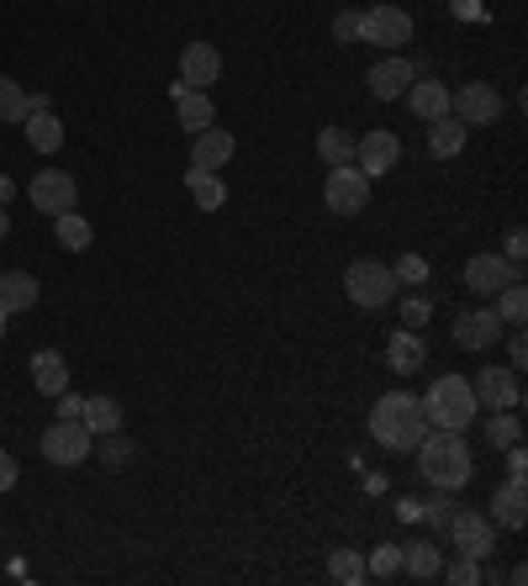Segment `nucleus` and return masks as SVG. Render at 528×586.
I'll return each mask as SVG.
<instances>
[{"label": "nucleus", "mask_w": 528, "mask_h": 586, "mask_svg": "<svg viewBox=\"0 0 528 586\" xmlns=\"http://www.w3.org/2000/svg\"><path fill=\"white\" fill-rule=\"evenodd\" d=\"M6 233H11V217H6V212H0V238H6Z\"/></svg>", "instance_id": "nucleus-50"}, {"label": "nucleus", "mask_w": 528, "mask_h": 586, "mask_svg": "<svg viewBox=\"0 0 528 586\" xmlns=\"http://www.w3.org/2000/svg\"><path fill=\"white\" fill-rule=\"evenodd\" d=\"M508 281H518V264L502 260V254H470L466 264V285L476 296H497Z\"/></svg>", "instance_id": "nucleus-13"}, {"label": "nucleus", "mask_w": 528, "mask_h": 586, "mask_svg": "<svg viewBox=\"0 0 528 586\" xmlns=\"http://www.w3.org/2000/svg\"><path fill=\"white\" fill-rule=\"evenodd\" d=\"M323 202H327V212H339V217L365 212V202H370L365 169H354V164H333V169H327V185H323Z\"/></svg>", "instance_id": "nucleus-7"}, {"label": "nucleus", "mask_w": 528, "mask_h": 586, "mask_svg": "<svg viewBox=\"0 0 528 586\" xmlns=\"http://www.w3.org/2000/svg\"><path fill=\"white\" fill-rule=\"evenodd\" d=\"M508 360H512V370H524V360H528V344H524V333H512V339H508Z\"/></svg>", "instance_id": "nucleus-46"}, {"label": "nucleus", "mask_w": 528, "mask_h": 586, "mask_svg": "<svg viewBox=\"0 0 528 586\" xmlns=\"http://www.w3.org/2000/svg\"><path fill=\"white\" fill-rule=\"evenodd\" d=\"M407 106H412V117H423V121H433V117H449V85H439V80H418L407 85Z\"/></svg>", "instance_id": "nucleus-21"}, {"label": "nucleus", "mask_w": 528, "mask_h": 586, "mask_svg": "<svg viewBox=\"0 0 528 586\" xmlns=\"http://www.w3.org/2000/svg\"><path fill=\"white\" fill-rule=\"evenodd\" d=\"M397 306H402V323H407V328H423L428 318H433V306H428L423 296H402Z\"/></svg>", "instance_id": "nucleus-39"}, {"label": "nucleus", "mask_w": 528, "mask_h": 586, "mask_svg": "<svg viewBox=\"0 0 528 586\" xmlns=\"http://www.w3.org/2000/svg\"><path fill=\"white\" fill-rule=\"evenodd\" d=\"M38 302V281L27 275V270H0V312L11 318V312H32Z\"/></svg>", "instance_id": "nucleus-22"}, {"label": "nucleus", "mask_w": 528, "mask_h": 586, "mask_svg": "<svg viewBox=\"0 0 528 586\" xmlns=\"http://www.w3.org/2000/svg\"><path fill=\"white\" fill-rule=\"evenodd\" d=\"M370 433H375V445L397 449V455H412L428 433L423 402H418L412 391H387L381 402L370 407Z\"/></svg>", "instance_id": "nucleus-1"}, {"label": "nucleus", "mask_w": 528, "mask_h": 586, "mask_svg": "<svg viewBox=\"0 0 528 586\" xmlns=\"http://www.w3.org/2000/svg\"><path fill=\"white\" fill-rule=\"evenodd\" d=\"M466 121L460 117H433L428 121V154H433V159H454V154H460V148H466Z\"/></svg>", "instance_id": "nucleus-24"}, {"label": "nucleus", "mask_w": 528, "mask_h": 586, "mask_svg": "<svg viewBox=\"0 0 528 586\" xmlns=\"http://www.w3.org/2000/svg\"><path fill=\"white\" fill-rule=\"evenodd\" d=\"M53 233H59V243L69 248V254L90 248V238H96V233H90V223H85L80 212H59V217H53Z\"/></svg>", "instance_id": "nucleus-32"}, {"label": "nucleus", "mask_w": 528, "mask_h": 586, "mask_svg": "<svg viewBox=\"0 0 528 586\" xmlns=\"http://www.w3.org/2000/svg\"><path fill=\"white\" fill-rule=\"evenodd\" d=\"M491 518L502 528H524L528 524V491H524V476H508V481L491 491Z\"/></svg>", "instance_id": "nucleus-17"}, {"label": "nucleus", "mask_w": 528, "mask_h": 586, "mask_svg": "<svg viewBox=\"0 0 528 586\" xmlns=\"http://www.w3.org/2000/svg\"><path fill=\"white\" fill-rule=\"evenodd\" d=\"M11 196H17V180H11V175H0V206L11 202Z\"/></svg>", "instance_id": "nucleus-48"}, {"label": "nucleus", "mask_w": 528, "mask_h": 586, "mask_svg": "<svg viewBox=\"0 0 528 586\" xmlns=\"http://www.w3.org/2000/svg\"><path fill=\"white\" fill-rule=\"evenodd\" d=\"M11 486H17V455L0 449V491H11Z\"/></svg>", "instance_id": "nucleus-43"}, {"label": "nucleus", "mask_w": 528, "mask_h": 586, "mask_svg": "<svg viewBox=\"0 0 528 586\" xmlns=\"http://www.w3.org/2000/svg\"><path fill=\"white\" fill-rule=\"evenodd\" d=\"M233 159V133H223V127H206V133H196V143H190V169H223V164Z\"/></svg>", "instance_id": "nucleus-18"}, {"label": "nucleus", "mask_w": 528, "mask_h": 586, "mask_svg": "<svg viewBox=\"0 0 528 586\" xmlns=\"http://www.w3.org/2000/svg\"><path fill=\"white\" fill-rule=\"evenodd\" d=\"M360 17H365V11H339V17H333V38L360 42Z\"/></svg>", "instance_id": "nucleus-40"}, {"label": "nucleus", "mask_w": 528, "mask_h": 586, "mask_svg": "<svg viewBox=\"0 0 528 586\" xmlns=\"http://www.w3.org/2000/svg\"><path fill=\"white\" fill-rule=\"evenodd\" d=\"M327 576L339 586H365L370 582L365 555H360V549H333V555H327Z\"/></svg>", "instance_id": "nucleus-29"}, {"label": "nucleus", "mask_w": 528, "mask_h": 586, "mask_svg": "<svg viewBox=\"0 0 528 586\" xmlns=\"http://www.w3.org/2000/svg\"><path fill=\"white\" fill-rule=\"evenodd\" d=\"M0 339H6V312H0Z\"/></svg>", "instance_id": "nucleus-51"}, {"label": "nucleus", "mask_w": 528, "mask_h": 586, "mask_svg": "<svg viewBox=\"0 0 528 586\" xmlns=\"http://www.w3.org/2000/svg\"><path fill=\"white\" fill-rule=\"evenodd\" d=\"M444 576L454 586H476L481 582V560H470V555H454V566H444Z\"/></svg>", "instance_id": "nucleus-38"}, {"label": "nucleus", "mask_w": 528, "mask_h": 586, "mask_svg": "<svg viewBox=\"0 0 528 586\" xmlns=\"http://www.w3.org/2000/svg\"><path fill=\"white\" fill-rule=\"evenodd\" d=\"M185 185H190V196H196L202 212H223V202H227L223 175H212V169H185Z\"/></svg>", "instance_id": "nucleus-26"}, {"label": "nucleus", "mask_w": 528, "mask_h": 586, "mask_svg": "<svg viewBox=\"0 0 528 586\" xmlns=\"http://www.w3.org/2000/svg\"><path fill=\"white\" fill-rule=\"evenodd\" d=\"M80 423L90 428V433H117V428H123V407H117V397H85Z\"/></svg>", "instance_id": "nucleus-27"}, {"label": "nucleus", "mask_w": 528, "mask_h": 586, "mask_svg": "<svg viewBox=\"0 0 528 586\" xmlns=\"http://www.w3.org/2000/svg\"><path fill=\"white\" fill-rule=\"evenodd\" d=\"M96 449H101V460H106L111 470H123L127 460H133V445H127L123 433H101V445H96Z\"/></svg>", "instance_id": "nucleus-36"}, {"label": "nucleus", "mask_w": 528, "mask_h": 586, "mask_svg": "<svg viewBox=\"0 0 528 586\" xmlns=\"http://www.w3.org/2000/svg\"><path fill=\"white\" fill-rule=\"evenodd\" d=\"M365 570L375 576V582H391V576H402V545H375L370 549Z\"/></svg>", "instance_id": "nucleus-35"}, {"label": "nucleus", "mask_w": 528, "mask_h": 586, "mask_svg": "<svg viewBox=\"0 0 528 586\" xmlns=\"http://www.w3.org/2000/svg\"><path fill=\"white\" fill-rule=\"evenodd\" d=\"M397 275H391L387 264H375V260H354L344 270V296L354 306H365V312H381V306L397 302Z\"/></svg>", "instance_id": "nucleus-4"}, {"label": "nucleus", "mask_w": 528, "mask_h": 586, "mask_svg": "<svg viewBox=\"0 0 528 586\" xmlns=\"http://www.w3.org/2000/svg\"><path fill=\"white\" fill-rule=\"evenodd\" d=\"M502 248H508V254H502V260H512V264H524V248H528V238H524V227H512V233H508V243H502Z\"/></svg>", "instance_id": "nucleus-42"}, {"label": "nucleus", "mask_w": 528, "mask_h": 586, "mask_svg": "<svg viewBox=\"0 0 528 586\" xmlns=\"http://www.w3.org/2000/svg\"><path fill=\"white\" fill-rule=\"evenodd\" d=\"M32 385H38L42 397H59V391H69V364H63L59 349H42V354H32Z\"/></svg>", "instance_id": "nucleus-25"}, {"label": "nucleus", "mask_w": 528, "mask_h": 586, "mask_svg": "<svg viewBox=\"0 0 528 586\" xmlns=\"http://www.w3.org/2000/svg\"><path fill=\"white\" fill-rule=\"evenodd\" d=\"M387 364L397 370V375H418V370H423V364H428V344L418 339V328H402V333L391 339V344H387Z\"/></svg>", "instance_id": "nucleus-19"}, {"label": "nucleus", "mask_w": 528, "mask_h": 586, "mask_svg": "<svg viewBox=\"0 0 528 586\" xmlns=\"http://www.w3.org/2000/svg\"><path fill=\"white\" fill-rule=\"evenodd\" d=\"M454 6H460L466 17H481V11H476V0H454Z\"/></svg>", "instance_id": "nucleus-49"}, {"label": "nucleus", "mask_w": 528, "mask_h": 586, "mask_svg": "<svg viewBox=\"0 0 528 586\" xmlns=\"http://www.w3.org/2000/svg\"><path fill=\"white\" fill-rule=\"evenodd\" d=\"M175 117H180V127L196 138V133H206V127L217 121V106H212L206 90H180V96H175Z\"/></svg>", "instance_id": "nucleus-23"}, {"label": "nucleus", "mask_w": 528, "mask_h": 586, "mask_svg": "<svg viewBox=\"0 0 528 586\" xmlns=\"http://www.w3.org/2000/svg\"><path fill=\"white\" fill-rule=\"evenodd\" d=\"M402 570L412 582H433V576H444V549L433 539H412V545H402Z\"/></svg>", "instance_id": "nucleus-20"}, {"label": "nucleus", "mask_w": 528, "mask_h": 586, "mask_svg": "<svg viewBox=\"0 0 528 586\" xmlns=\"http://www.w3.org/2000/svg\"><path fill=\"white\" fill-rule=\"evenodd\" d=\"M397 518H402V524H418V518H423V502H412V497L397 502Z\"/></svg>", "instance_id": "nucleus-47"}, {"label": "nucleus", "mask_w": 528, "mask_h": 586, "mask_svg": "<svg viewBox=\"0 0 528 586\" xmlns=\"http://www.w3.org/2000/svg\"><path fill=\"white\" fill-rule=\"evenodd\" d=\"M444 534L454 539V555H470V560H487L497 549V528H491L487 512H449Z\"/></svg>", "instance_id": "nucleus-8"}, {"label": "nucleus", "mask_w": 528, "mask_h": 586, "mask_svg": "<svg viewBox=\"0 0 528 586\" xmlns=\"http://www.w3.org/2000/svg\"><path fill=\"white\" fill-rule=\"evenodd\" d=\"M412 455H418V470H423L439 491H454V486H466L470 476H476L466 433H454V428H428L423 445L412 449Z\"/></svg>", "instance_id": "nucleus-2"}, {"label": "nucleus", "mask_w": 528, "mask_h": 586, "mask_svg": "<svg viewBox=\"0 0 528 586\" xmlns=\"http://www.w3.org/2000/svg\"><path fill=\"white\" fill-rule=\"evenodd\" d=\"M27 117H32V96L11 75H0V121H27Z\"/></svg>", "instance_id": "nucleus-33"}, {"label": "nucleus", "mask_w": 528, "mask_h": 586, "mask_svg": "<svg viewBox=\"0 0 528 586\" xmlns=\"http://www.w3.org/2000/svg\"><path fill=\"white\" fill-rule=\"evenodd\" d=\"M470 391H476V407H487V412H502V407H518V402H524L518 370H497V364H487V370L470 381Z\"/></svg>", "instance_id": "nucleus-12"}, {"label": "nucleus", "mask_w": 528, "mask_h": 586, "mask_svg": "<svg viewBox=\"0 0 528 586\" xmlns=\"http://www.w3.org/2000/svg\"><path fill=\"white\" fill-rule=\"evenodd\" d=\"M497 339H502V318L491 306H476V312L454 318V344L460 349H491Z\"/></svg>", "instance_id": "nucleus-15"}, {"label": "nucleus", "mask_w": 528, "mask_h": 586, "mask_svg": "<svg viewBox=\"0 0 528 586\" xmlns=\"http://www.w3.org/2000/svg\"><path fill=\"white\" fill-rule=\"evenodd\" d=\"M391 275H397V281H407V285H423L428 281V260H423V254H402Z\"/></svg>", "instance_id": "nucleus-37"}, {"label": "nucleus", "mask_w": 528, "mask_h": 586, "mask_svg": "<svg viewBox=\"0 0 528 586\" xmlns=\"http://www.w3.org/2000/svg\"><path fill=\"white\" fill-rule=\"evenodd\" d=\"M487 445H491V449H512V445H524V423H518V412H512V407L491 412V423H487Z\"/></svg>", "instance_id": "nucleus-31"}, {"label": "nucleus", "mask_w": 528, "mask_h": 586, "mask_svg": "<svg viewBox=\"0 0 528 586\" xmlns=\"http://www.w3.org/2000/svg\"><path fill=\"white\" fill-rule=\"evenodd\" d=\"M27 143L38 148V154H59L63 148V121L53 111H32L27 117Z\"/></svg>", "instance_id": "nucleus-28"}, {"label": "nucleus", "mask_w": 528, "mask_h": 586, "mask_svg": "<svg viewBox=\"0 0 528 586\" xmlns=\"http://www.w3.org/2000/svg\"><path fill=\"white\" fill-rule=\"evenodd\" d=\"M317 159L333 169V164H354V138H349L344 127H323L317 133Z\"/></svg>", "instance_id": "nucleus-30"}, {"label": "nucleus", "mask_w": 528, "mask_h": 586, "mask_svg": "<svg viewBox=\"0 0 528 586\" xmlns=\"http://www.w3.org/2000/svg\"><path fill=\"white\" fill-rule=\"evenodd\" d=\"M449 512H454L449 491H439V497H428V502H423V518H428L433 528H444V524H449Z\"/></svg>", "instance_id": "nucleus-41"}, {"label": "nucleus", "mask_w": 528, "mask_h": 586, "mask_svg": "<svg viewBox=\"0 0 528 586\" xmlns=\"http://www.w3.org/2000/svg\"><path fill=\"white\" fill-rule=\"evenodd\" d=\"M412 80H418V64L391 53V59H381L375 69H370V96H375V101H397V96H407V85Z\"/></svg>", "instance_id": "nucleus-16"}, {"label": "nucleus", "mask_w": 528, "mask_h": 586, "mask_svg": "<svg viewBox=\"0 0 528 586\" xmlns=\"http://www.w3.org/2000/svg\"><path fill=\"white\" fill-rule=\"evenodd\" d=\"M397 159H402V138H397V133H387V127H375V133H365V138L354 143V169H365V180H381V175H391V169H397Z\"/></svg>", "instance_id": "nucleus-11"}, {"label": "nucleus", "mask_w": 528, "mask_h": 586, "mask_svg": "<svg viewBox=\"0 0 528 586\" xmlns=\"http://www.w3.org/2000/svg\"><path fill=\"white\" fill-rule=\"evenodd\" d=\"M418 402H423L428 428H454V433H466L476 423V412H481L470 381H460V375H439V381L428 385V397H418Z\"/></svg>", "instance_id": "nucleus-3"}, {"label": "nucleus", "mask_w": 528, "mask_h": 586, "mask_svg": "<svg viewBox=\"0 0 528 586\" xmlns=\"http://www.w3.org/2000/svg\"><path fill=\"white\" fill-rule=\"evenodd\" d=\"M27 196H32V206H38V212L59 217V212H75V202H80V185H75V175H69V169H38V175H32V185H27Z\"/></svg>", "instance_id": "nucleus-10"}, {"label": "nucleus", "mask_w": 528, "mask_h": 586, "mask_svg": "<svg viewBox=\"0 0 528 586\" xmlns=\"http://www.w3.org/2000/svg\"><path fill=\"white\" fill-rule=\"evenodd\" d=\"M96 455V433L80 418H59V423L42 433V460L48 466H85Z\"/></svg>", "instance_id": "nucleus-5"}, {"label": "nucleus", "mask_w": 528, "mask_h": 586, "mask_svg": "<svg viewBox=\"0 0 528 586\" xmlns=\"http://www.w3.org/2000/svg\"><path fill=\"white\" fill-rule=\"evenodd\" d=\"M502 455H508V476H528V455H524V445L502 449Z\"/></svg>", "instance_id": "nucleus-44"}, {"label": "nucleus", "mask_w": 528, "mask_h": 586, "mask_svg": "<svg viewBox=\"0 0 528 586\" xmlns=\"http://www.w3.org/2000/svg\"><path fill=\"white\" fill-rule=\"evenodd\" d=\"M53 402H59V418H80L85 397H69V391H59V397H53Z\"/></svg>", "instance_id": "nucleus-45"}, {"label": "nucleus", "mask_w": 528, "mask_h": 586, "mask_svg": "<svg viewBox=\"0 0 528 586\" xmlns=\"http://www.w3.org/2000/svg\"><path fill=\"white\" fill-rule=\"evenodd\" d=\"M360 42H375V48H402L412 42V17H407L402 6H370L365 17H360Z\"/></svg>", "instance_id": "nucleus-9"}, {"label": "nucleus", "mask_w": 528, "mask_h": 586, "mask_svg": "<svg viewBox=\"0 0 528 586\" xmlns=\"http://www.w3.org/2000/svg\"><path fill=\"white\" fill-rule=\"evenodd\" d=\"M449 117H460L466 127H491V121L502 117V96H497V85L470 80V85H460V90H449Z\"/></svg>", "instance_id": "nucleus-6"}, {"label": "nucleus", "mask_w": 528, "mask_h": 586, "mask_svg": "<svg viewBox=\"0 0 528 586\" xmlns=\"http://www.w3.org/2000/svg\"><path fill=\"white\" fill-rule=\"evenodd\" d=\"M491 312H497V318H502V323H524L528 318V291H524V281H508L502 285V291H497V306H491Z\"/></svg>", "instance_id": "nucleus-34"}, {"label": "nucleus", "mask_w": 528, "mask_h": 586, "mask_svg": "<svg viewBox=\"0 0 528 586\" xmlns=\"http://www.w3.org/2000/svg\"><path fill=\"white\" fill-rule=\"evenodd\" d=\"M217 75H223V53H217L212 42H185L180 85H190V90H206V85H217Z\"/></svg>", "instance_id": "nucleus-14"}]
</instances>
